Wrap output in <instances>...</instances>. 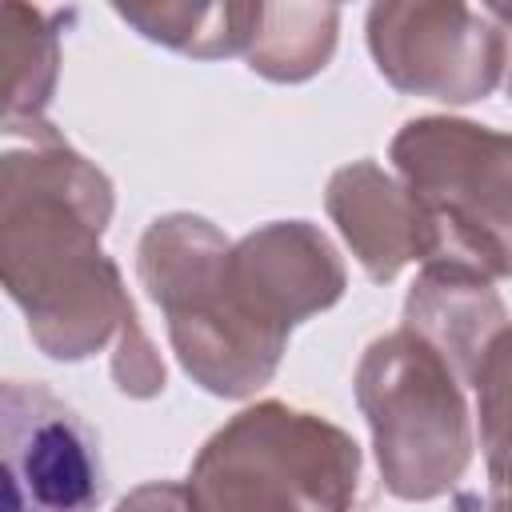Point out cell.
<instances>
[{
	"mask_svg": "<svg viewBox=\"0 0 512 512\" xmlns=\"http://www.w3.org/2000/svg\"><path fill=\"white\" fill-rule=\"evenodd\" d=\"M28 152H4L0 184V256L4 288L24 308L28 332L52 360L96 356L120 336L116 384L128 352L164 388V364L152 356L124 296L116 264L100 252L112 216V184L72 152L44 120H32Z\"/></svg>",
	"mask_w": 512,
	"mask_h": 512,
	"instance_id": "2",
	"label": "cell"
},
{
	"mask_svg": "<svg viewBox=\"0 0 512 512\" xmlns=\"http://www.w3.org/2000/svg\"><path fill=\"white\" fill-rule=\"evenodd\" d=\"M488 512H512V452L488 456Z\"/></svg>",
	"mask_w": 512,
	"mask_h": 512,
	"instance_id": "12",
	"label": "cell"
},
{
	"mask_svg": "<svg viewBox=\"0 0 512 512\" xmlns=\"http://www.w3.org/2000/svg\"><path fill=\"white\" fill-rule=\"evenodd\" d=\"M472 388H476V400H480L484 460L500 456V452H512V324H504L488 340V348L476 364Z\"/></svg>",
	"mask_w": 512,
	"mask_h": 512,
	"instance_id": "10",
	"label": "cell"
},
{
	"mask_svg": "<svg viewBox=\"0 0 512 512\" xmlns=\"http://www.w3.org/2000/svg\"><path fill=\"white\" fill-rule=\"evenodd\" d=\"M356 440L280 400L236 412L192 460L188 512H352Z\"/></svg>",
	"mask_w": 512,
	"mask_h": 512,
	"instance_id": "3",
	"label": "cell"
},
{
	"mask_svg": "<svg viewBox=\"0 0 512 512\" xmlns=\"http://www.w3.org/2000/svg\"><path fill=\"white\" fill-rule=\"evenodd\" d=\"M392 164L436 228L440 248L488 276H512V136L452 120H408L392 140Z\"/></svg>",
	"mask_w": 512,
	"mask_h": 512,
	"instance_id": "5",
	"label": "cell"
},
{
	"mask_svg": "<svg viewBox=\"0 0 512 512\" xmlns=\"http://www.w3.org/2000/svg\"><path fill=\"white\" fill-rule=\"evenodd\" d=\"M116 512H188V504H184V488L156 480V484H144L132 496H124L116 504Z\"/></svg>",
	"mask_w": 512,
	"mask_h": 512,
	"instance_id": "11",
	"label": "cell"
},
{
	"mask_svg": "<svg viewBox=\"0 0 512 512\" xmlns=\"http://www.w3.org/2000/svg\"><path fill=\"white\" fill-rule=\"evenodd\" d=\"M460 384L456 368L412 328L368 344L356 368V404L392 496L436 500L464 476L472 424Z\"/></svg>",
	"mask_w": 512,
	"mask_h": 512,
	"instance_id": "4",
	"label": "cell"
},
{
	"mask_svg": "<svg viewBox=\"0 0 512 512\" xmlns=\"http://www.w3.org/2000/svg\"><path fill=\"white\" fill-rule=\"evenodd\" d=\"M324 204L376 284L392 280L408 260L440 256L436 228L424 220L408 188L384 176L372 160L340 168L328 184Z\"/></svg>",
	"mask_w": 512,
	"mask_h": 512,
	"instance_id": "8",
	"label": "cell"
},
{
	"mask_svg": "<svg viewBox=\"0 0 512 512\" xmlns=\"http://www.w3.org/2000/svg\"><path fill=\"white\" fill-rule=\"evenodd\" d=\"M140 280L184 372L216 396H248L272 380L292 324L340 300L344 264L308 220L228 244L204 216L172 212L140 240Z\"/></svg>",
	"mask_w": 512,
	"mask_h": 512,
	"instance_id": "1",
	"label": "cell"
},
{
	"mask_svg": "<svg viewBox=\"0 0 512 512\" xmlns=\"http://www.w3.org/2000/svg\"><path fill=\"white\" fill-rule=\"evenodd\" d=\"M368 48L380 76L400 92L448 104L484 100L508 60L504 28L492 24L488 8L464 4H376Z\"/></svg>",
	"mask_w": 512,
	"mask_h": 512,
	"instance_id": "6",
	"label": "cell"
},
{
	"mask_svg": "<svg viewBox=\"0 0 512 512\" xmlns=\"http://www.w3.org/2000/svg\"><path fill=\"white\" fill-rule=\"evenodd\" d=\"M404 328L420 332L464 384H472L488 340L504 328V304L464 260H432L408 292Z\"/></svg>",
	"mask_w": 512,
	"mask_h": 512,
	"instance_id": "9",
	"label": "cell"
},
{
	"mask_svg": "<svg viewBox=\"0 0 512 512\" xmlns=\"http://www.w3.org/2000/svg\"><path fill=\"white\" fill-rule=\"evenodd\" d=\"M4 504L0 512H96L104 496L96 432L36 380L0 392Z\"/></svg>",
	"mask_w": 512,
	"mask_h": 512,
	"instance_id": "7",
	"label": "cell"
}]
</instances>
